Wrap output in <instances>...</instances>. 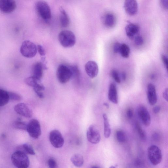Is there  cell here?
Listing matches in <instances>:
<instances>
[{
    "instance_id": "cell-12",
    "label": "cell",
    "mask_w": 168,
    "mask_h": 168,
    "mask_svg": "<svg viewBox=\"0 0 168 168\" xmlns=\"http://www.w3.org/2000/svg\"><path fill=\"white\" fill-rule=\"evenodd\" d=\"M138 116L143 124L148 126L150 125L151 119L150 115L147 108L144 106H140L138 110Z\"/></svg>"
},
{
    "instance_id": "cell-7",
    "label": "cell",
    "mask_w": 168,
    "mask_h": 168,
    "mask_svg": "<svg viewBox=\"0 0 168 168\" xmlns=\"http://www.w3.org/2000/svg\"><path fill=\"white\" fill-rule=\"evenodd\" d=\"M148 156L151 164L156 166L159 164L162 160V154L160 149L155 145L150 147L148 150Z\"/></svg>"
},
{
    "instance_id": "cell-23",
    "label": "cell",
    "mask_w": 168,
    "mask_h": 168,
    "mask_svg": "<svg viewBox=\"0 0 168 168\" xmlns=\"http://www.w3.org/2000/svg\"><path fill=\"white\" fill-rule=\"evenodd\" d=\"M10 100L8 92L0 89V107L6 105Z\"/></svg>"
},
{
    "instance_id": "cell-5",
    "label": "cell",
    "mask_w": 168,
    "mask_h": 168,
    "mask_svg": "<svg viewBox=\"0 0 168 168\" xmlns=\"http://www.w3.org/2000/svg\"><path fill=\"white\" fill-rule=\"evenodd\" d=\"M35 8L39 15L44 20H49L51 17L50 8L48 3L43 1L36 2Z\"/></svg>"
},
{
    "instance_id": "cell-26",
    "label": "cell",
    "mask_w": 168,
    "mask_h": 168,
    "mask_svg": "<svg viewBox=\"0 0 168 168\" xmlns=\"http://www.w3.org/2000/svg\"><path fill=\"white\" fill-rule=\"evenodd\" d=\"M35 92L40 99H43L44 95L42 91L45 90V87L43 85L38 83L33 88Z\"/></svg>"
},
{
    "instance_id": "cell-3",
    "label": "cell",
    "mask_w": 168,
    "mask_h": 168,
    "mask_svg": "<svg viewBox=\"0 0 168 168\" xmlns=\"http://www.w3.org/2000/svg\"><path fill=\"white\" fill-rule=\"evenodd\" d=\"M56 75L58 81L61 84L66 83L72 78V72L70 66L63 65L58 66Z\"/></svg>"
},
{
    "instance_id": "cell-44",
    "label": "cell",
    "mask_w": 168,
    "mask_h": 168,
    "mask_svg": "<svg viewBox=\"0 0 168 168\" xmlns=\"http://www.w3.org/2000/svg\"><path fill=\"white\" fill-rule=\"evenodd\" d=\"M122 79L123 80H125L126 78V75L125 73L123 72L122 73Z\"/></svg>"
},
{
    "instance_id": "cell-16",
    "label": "cell",
    "mask_w": 168,
    "mask_h": 168,
    "mask_svg": "<svg viewBox=\"0 0 168 168\" xmlns=\"http://www.w3.org/2000/svg\"><path fill=\"white\" fill-rule=\"evenodd\" d=\"M103 23L108 28H112L116 23V18L112 13H109L104 15L103 18Z\"/></svg>"
},
{
    "instance_id": "cell-10",
    "label": "cell",
    "mask_w": 168,
    "mask_h": 168,
    "mask_svg": "<svg viewBox=\"0 0 168 168\" xmlns=\"http://www.w3.org/2000/svg\"><path fill=\"white\" fill-rule=\"evenodd\" d=\"M16 8V3L14 0H0V10L4 13H11Z\"/></svg>"
},
{
    "instance_id": "cell-2",
    "label": "cell",
    "mask_w": 168,
    "mask_h": 168,
    "mask_svg": "<svg viewBox=\"0 0 168 168\" xmlns=\"http://www.w3.org/2000/svg\"><path fill=\"white\" fill-rule=\"evenodd\" d=\"M59 41L62 46L66 48L73 47L76 43V38L74 33L69 30L61 32L58 36Z\"/></svg>"
},
{
    "instance_id": "cell-36",
    "label": "cell",
    "mask_w": 168,
    "mask_h": 168,
    "mask_svg": "<svg viewBox=\"0 0 168 168\" xmlns=\"http://www.w3.org/2000/svg\"><path fill=\"white\" fill-rule=\"evenodd\" d=\"M37 50L40 56H44L46 54V52L43 47L40 45H38L37 47Z\"/></svg>"
},
{
    "instance_id": "cell-29",
    "label": "cell",
    "mask_w": 168,
    "mask_h": 168,
    "mask_svg": "<svg viewBox=\"0 0 168 168\" xmlns=\"http://www.w3.org/2000/svg\"><path fill=\"white\" fill-rule=\"evenodd\" d=\"M72 72V77L78 79L80 76V71L78 66L76 65L70 66Z\"/></svg>"
},
{
    "instance_id": "cell-41",
    "label": "cell",
    "mask_w": 168,
    "mask_h": 168,
    "mask_svg": "<svg viewBox=\"0 0 168 168\" xmlns=\"http://www.w3.org/2000/svg\"><path fill=\"white\" fill-rule=\"evenodd\" d=\"M161 110V107L159 106H156L154 107L153 109V112L155 114H158L160 112Z\"/></svg>"
},
{
    "instance_id": "cell-24",
    "label": "cell",
    "mask_w": 168,
    "mask_h": 168,
    "mask_svg": "<svg viewBox=\"0 0 168 168\" xmlns=\"http://www.w3.org/2000/svg\"><path fill=\"white\" fill-rule=\"evenodd\" d=\"M24 152L27 154L31 155H35V152L34 150L31 145L28 144H23L20 147V150Z\"/></svg>"
},
{
    "instance_id": "cell-28",
    "label": "cell",
    "mask_w": 168,
    "mask_h": 168,
    "mask_svg": "<svg viewBox=\"0 0 168 168\" xmlns=\"http://www.w3.org/2000/svg\"><path fill=\"white\" fill-rule=\"evenodd\" d=\"M13 125L17 129L26 130L27 124L24 122L21 121V119H18L14 122Z\"/></svg>"
},
{
    "instance_id": "cell-45",
    "label": "cell",
    "mask_w": 168,
    "mask_h": 168,
    "mask_svg": "<svg viewBox=\"0 0 168 168\" xmlns=\"http://www.w3.org/2000/svg\"><path fill=\"white\" fill-rule=\"evenodd\" d=\"M136 165H137L138 166H140L142 165V163L141 161H140L139 160H137L136 162Z\"/></svg>"
},
{
    "instance_id": "cell-14",
    "label": "cell",
    "mask_w": 168,
    "mask_h": 168,
    "mask_svg": "<svg viewBox=\"0 0 168 168\" xmlns=\"http://www.w3.org/2000/svg\"><path fill=\"white\" fill-rule=\"evenodd\" d=\"M16 112L22 116L30 118L32 116V112L29 107L24 103H18L14 108Z\"/></svg>"
},
{
    "instance_id": "cell-27",
    "label": "cell",
    "mask_w": 168,
    "mask_h": 168,
    "mask_svg": "<svg viewBox=\"0 0 168 168\" xmlns=\"http://www.w3.org/2000/svg\"><path fill=\"white\" fill-rule=\"evenodd\" d=\"M39 81L33 76L28 77L25 80V84L30 87L34 88L39 83Z\"/></svg>"
},
{
    "instance_id": "cell-11",
    "label": "cell",
    "mask_w": 168,
    "mask_h": 168,
    "mask_svg": "<svg viewBox=\"0 0 168 168\" xmlns=\"http://www.w3.org/2000/svg\"><path fill=\"white\" fill-rule=\"evenodd\" d=\"M85 70L87 74L91 78L96 77L99 73V67L97 63L94 61L88 62L85 65Z\"/></svg>"
},
{
    "instance_id": "cell-48",
    "label": "cell",
    "mask_w": 168,
    "mask_h": 168,
    "mask_svg": "<svg viewBox=\"0 0 168 168\" xmlns=\"http://www.w3.org/2000/svg\"><path fill=\"white\" fill-rule=\"evenodd\" d=\"M2 137L3 138H5L6 137V135L4 134H2Z\"/></svg>"
},
{
    "instance_id": "cell-33",
    "label": "cell",
    "mask_w": 168,
    "mask_h": 168,
    "mask_svg": "<svg viewBox=\"0 0 168 168\" xmlns=\"http://www.w3.org/2000/svg\"><path fill=\"white\" fill-rule=\"evenodd\" d=\"M111 76L112 78L117 83L120 84L121 80L118 73L114 69L112 70L111 72Z\"/></svg>"
},
{
    "instance_id": "cell-40",
    "label": "cell",
    "mask_w": 168,
    "mask_h": 168,
    "mask_svg": "<svg viewBox=\"0 0 168 168\" xmlns=\"http://www.w3.org/2000/svg\"><path fill=\"white\" fill-rule=\"evenodd\" d=\"M133 111L131 109H129L127 112V116L129 119H131L133 117Z\"/></svg>"
},
{
    "instance_id": "cell-21",
    "label": "cell",
    "mask_w": 168,
    "mask_h": 168,
    "mask_svg": "<svg viewBox=\"0 0 168 168\" xmlns=\"http://www.w3.org/2000/svg\"><path fill=\"white\" fill-rule=\"evenodd\" d=\"M70 160L73 164L77 167L82 166L84 162L83 156L80 154H74L71 157Z\"/></svg>"
},
{
    "instance_id": "cell-32",
    "label": "cell",
    "mask_w": 168,
    "mask_h": 168,
    "mask_svg": "<svg viewBox=\"0 0 168 168\" xmlns=\"http://www.w3.org/2000/svg\"><path fill=\"white\" fill-rule=\"evenodd\" d=\"M136 129L138 131V133L140 137L142 140H144L146 139V135L144 131L142 129L140 124L137 123L136 125Z\"/></svg>"
},
{
    "instance_id": "cell-25",
    "label": "cell",
    "mask_w": 168,
    "mask_h": 168,
    "mask_svg": "<svg viewBox=\"0 0 168 168\" xmlns=\"http://www.w3.org/2000/svg\"><path fill=\"white\" fill-rule=\"evenodd\" d=\"M119 53L122 57L125 58H129L130 53V49L128 45L125 43L121 44Z\"/></svg>"
},
{
    "instance_id": "cell-43",
    "label": "cell",
    "mask_w": 168,
    "mask_h": 168,
    "mask_svg": "<svg viewBox=\"0 0 168 168\" xmlns=\"http://www.w3.org/2000/svg\"><path fill=\"white\" fill-rule=\"evenodd\" d=\"M153 137L154 140H158L159 138V136L158 134L155 133L153 134Z\"/></svg>"
},
{
    "instance_id": "cell-35",
    "label": "cell",
    "mask_w": 168,
    "mask_h": 168,
    "mask_svg": "<svg viewBox=\"0 0 168 168\" xmlns=\"http://www.w3.org/2000/svg\"><path fill=\"white\" fill-rule=\"evenodd\" d=\"M135 42L136 45L138 46H140L144 43V39L141 36L138 35L136 37Z\"/></svg>"
},
{
    "instance_id": "cell-1",
    "label": "cell",
    "mask_w": 168,
    "mask_h": 168,
    "mask_svg": "<svg viewBox=\"0 0 168 168\" xmlns=\"http://www.w3.org/2000/svg\"><path fill=\"white\" fill-rule=\"evenodd\" d=\"M11 160L16 167L18 168H27L30 165V161L28 156L24 152L17 151L12 155Z\"/></svg>"
},
{
    "instance_id": "cell-9",
    "label": "cell",
    "mask_w": 168,
    "mask_h": 168,
    "mask_svg": "<svg viewBox=\"0 0 168 168\" xmlns=\"http://www.w3.org/2000/svg\"><path fill=\"white\" fill-rule=\"evenodd\" d=\"M87 138L88 141L92 144L99 143L101 140V136L97 127L94 125H90L87 131Z\"/></svg>"
},
{
    "instance_id": "cell-39",
    "label": "cell",
    "mask_w": 168,
    "mask_h": 168,
    "mask_svg": "<svg viewBox=\"0 0 168 168\" xmlns=\"http://www.w3.org/2000/svg\"><path fill=\"white\" fill-rule=\"evenodd\" d=\"M162 60L165 65L167 69H168V61L167 57L164 54H162L161 56Z\"/></svg>"
},
{
    "instance_id": "cell-31",
    "label": "cell",
    "mask_w": 168,
    "mask_h": 168,
    "mask_svg": "<svg viewBox=\"0 0 168 168\" xmlns=\"http://www.w3.org/2000/svg\"><path fill=\"white\" fill-rule=\"evenodd\" d=\"M10 99L12 101H20L21 99L20 95L13 92H8Z\"/></svg>"
},
{
    "instance_id": "cell-17",
    "label": "cell",
    "mask_w": 168,
    "mask_h": 168,
    "mask_svg": "<svg viewBox=\"0 0 168 168\" xmlns=\"http://www.w3.org/2000/svg\"><path fill=\"white\" fill-rule=\"evenodd\" d=\"M108 97L109 100L113 103H118V95L117 88L116 84L114 83H111L109 87Z\"/></svg>"
},
{
    "instance_id": "cell-34",
    "label": "cell",
    "mask_w": 168,
    "mask_h": 168,
    "mask_svg": "<svg viewBox=\"0 0 168 168\" xmlns=\"http://www.w3.org/2000/svg\"><path fill=\"white\" fill-rule=\"evenodd\" d=\"M48 165L49 167L55 168L57 167V163L55 160L53 158L49 159L47 162Z\"/></svg>"
},
{
    "instance_id": "cell-8",
    "label": "cell",
    "mask_w": 168,
    "mask_h": 168,
    "mask_svg": "<svg viewBox=\"0 0 168 168\" xmlns=\"http://www.w3.org/2000/svg\"><path fill=\"white\" fill-rule=\"evenodd\" d=\"M49 140L52 146L56 148L62 147L64 144V138L60 132L57 130H54L50 132Z\"/></svg>"
},
{
    "instance_id": "cell-47",
    "label": "cell",
    "mask_w": 168,
    "mask_h": 168,
    "mask_svg": "<svg viewBox=\"0 0 168 168\" xmlns=\"http://www.w3.org/2000/svg\"><path fill=\"white\" fill-rule=\"evenodd\" d=\"M92 168H99L100 167L97 166H94L92 167Z\"/></svg>"
},
{
    "instance_id": "cell-30",
    "label": "cell",
    "mask_w": 168,
    "mask_h": 168,
    "mask_svg": "<svg viewBox=\"0 0 168 168\" xmlns=\"http://www.w3.org/2000/svg\"><path fill=\"white\" fill-rule=\"evenodd\" d=\"M116 137L118 141L123 143L125 141L126 137L125 133L121 130H118L116 132Z\"/></svg>"
},
{
    "instance_id": "cell-49",
    "label": "cell",
    "mask_w": 168,
    "mask_h": 168,
    "mask_svg": "<svg viewBox=\"0 0 168 168\" xmlns=\"http://www.w3.org/2000/svg\"><path fill=\"white\" fill-rule=\"evenodd\" d=\"M116 167L114 166H111L110 167V168H115Z\"/></svg>"
},
{
    "instance_id": "cell-13",
    "label": "cell",
    "mask_w": 168,
    "mask_h": 168,
    "mask_svg": "<svg viewBox=\"0 0 168 168\" xmlns=\"http://www.w3.org/2000/svg\"><path fill=\"white\" fill-rule=\"evenodd\" d=\"M124 8L126 13L130 16H134L138 11V5L136 0H125Z\"/></svg>"
},
{
    "instance_id": "cell-20",
    "label": "cell",
    "mask_w": 168,
    "mask_h": 168,
    "mask_svg": "<svg viewBox=\"0 0 168 168\" xmlns=\"http://www.w3.org/2000/svg\"><path fill=\"white\" fill-rule=\"evenodd\" d=\"M61 13L60 23L61 26L63 27H66L69 25L70 20L67 13L62 7L60 9Z\"/></svg>"
},
{
    "instance_id": "cell-18",
    "label": "cell",
    "mask_w": 168,
    "mask_h": 168,
    "mask_svg": "<svg viewBox=\"0 0 168 168\" xmlns=\"http://www.w3.org/2000/svg\"><path fill=\"white\" fill-rule=\"evenodd\" d=\"M140 27L137 24H130L125 27V31L126 35L130 39H133L134 36L139 32Z\"/></svg>"
},
{
    "instance_id": "cell-6",
    "label": "cell",
    "mask_w": 168,
    "mask_h": 168,
    "mask_svg": "<svg viewBox=\"0 0 168 168\" xmlns=\"http://www.w3.org/2000/svg\"><path fill=\"white\" fill-rule=\"evenodd\" d=\"M26 130L31 137L35 139H38L42 133L39 122L35 119L31 120L27 124Z\"/></svg>"
},
{
    "instance_id": "cell-22",
    "label": "cell",
    "mask_w": 168,
    "mask_h": 168,
    "mask_svg": "<svg viewBox=\"0 0 168 168\" xmlns=\"http://www.w3.org/2000/svg\"><path fill=\"white\" fill-rule=\"evenodd\" d=\"M104 121V137L107 139L110 137L111 133L110 126L109 123L107 115L104 113L103 115Z\"/></svg>"
},
{
    "instance_id": "cell-42",
    "label": "cell",
    "mask_w": 168,
    "mask_h": 168,
    "mask_svg": "<svg viewBox=\"0 0 168 168\" xmlns=\"http://www.w3.org/2000/svg\"><path fill=\"white\" fill-rule=\"evenodd\" d=\"M163 97L168 102V89L166 88L165 90V91L163 92L162 95Z\"/></svg>"
},
{
    "instance_id": "cell-38",
    "label": "cell",
    "mask_w": 168,
    "mask_h": 168,
    "mask_svg": "<svg viewBox=\"0 0 168 168\" xmlns=\"http://www.w3.org/2000/svg\"><path fill=\"white\" fill-rule=\"evenodd\" d=\"M121 44L119 43H115L114 47V52L115 53H119Z\"/></svg>"
},
{
    "instance_id": "cell-46",
    "label": "cell",
    "mask_w": 168,
    "mask_h": 168,
    "mask_svg": "<svg viewBox=\"0 0 168 168\" xmlns=\"http://www.w3.org/2000/svg\"><path fill=\"white\" fill-rule=\"evenodd\" d=\"M103 105L104 106H106L107 108H108L109 107V106L108 104L107 103H103Z\"/></svg>"
},
{
    "instance_id": "cell-15",
    "label": "cell",
    "mask_w": 168,
    "mask_h": 168,
    "mask_svg": "<svg viewBox=\"0 0 168 168\" xmlns=\"http://www.w3.org/2000/svg\"><path fill=\"white\" fill-rule=\"evenodd\" d=\"M147 94L149 104L151 106L155 105L157 102V98L156 88L153 84H149L148 85Z\"/></svg>"
},
{
    "instance_id": "cell-19",
    "label": "cell",
    "mask_w": 168,
    "mask_h": 168,
    "mask_svg": "<svg viewBox=\"0 0 168 168\" xmlns=\"http://www.w3.org/2000/svg\"><path fill=\"white\" fill-rule=\"evenodd\" d=\"M44 69L43 65L41 62H37L34 65L33 69V76L40 81L42 78Z\"/></svg>"
},
{
    "instance_id": "cell-37",
    "label": "cell",
    "mask_w": 168,
    "mask_h": 168,
    "mask_svg": "<svg viewBox=\"0 0 168 168\" xmlns=\"http://www.w3.org/2000/svg\"><path fill=\"white\" fill-rule=\"evenodd\" d=\"M160 2L162 7L165 10H167L168 8V0H160Z\"/></svg>"
},
{
    "instance_id": "cell-4",
    "label": "cell",
    "mask_w": 168,
    "mask_h": 168,
    "mask_svg": "<svg viewBox=\"0 0 168 168\" xmlns=\"http://www.w3.org/2000/svg\"><path fill=\"white\" fill-rule=\"evenodd\" d=\"M37 47L36 45L28 40H26L23 42L20 48L22 55L27 58L34 57L37 53Z\"/></svg>"
}]
</instances>
